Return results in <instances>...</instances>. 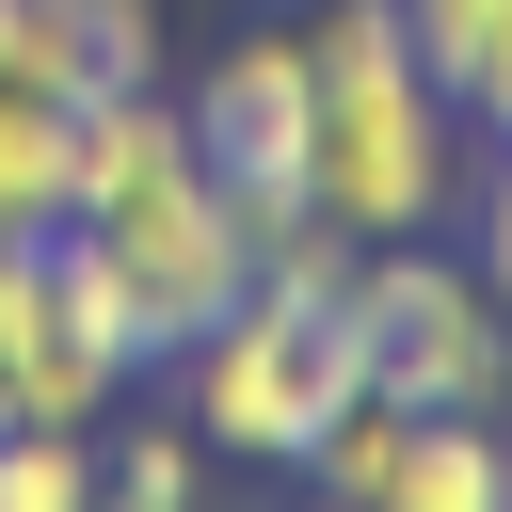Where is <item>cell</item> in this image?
I'll use <instances>...</instances> for the list:
<instances>
[{
	"label": "cell",
	"mask_w": 512,
	"mask_h": 512,
	"mask_svg": "<svg viewBox=\"0 0 512 512\" xmlns=\"http://www.w3.org/2000/svg\"><path fill=\"white\" fill-rule=\"evenodd\" d=\"M304 64H320V128H304V192L352 240H432L464 192V112L416 64L400 0H304Z\"/></svg>",
	"instance_id": "1"
},
{
	"label": "cell",
	"mask_w": 512,
	"mask_h": 512,
	"mask_svg": "<svg viewBox=\"0 0 512 512\" xmlns=\"http://www.w3.org/2000/svg\"><path fill=\"white\" fill-rule=\"evenodd\" d=\"M160 368H176V416L208 432V464H288V480H304V448L336 432V400L368 384L352 304H304V288H240V304H224L208 336H176Z\"/></svg>",
	"instance_id": "2"
},
{
	"label": "cell",
	"mask_w": 512,
	"mask_h": 512,
	"mask_svg": "<svg viewBox=\"0 0 512 512\" xmlns=\"http://www.w3.org/2000/svg\"><path fill=\"white\" fill-rule=\"evenodd\" d=\"M352 352H368V384L416 400V416H512V304L480 288V256L368 240V272H352Z\"/></svg>",
	"instance_id": "3"
},
{
	"label": "cell",
	"mask_w": 512,
	"mask_h": 512,
	"mask_svg": "<svg viewBox=\"0 0 512 512\" xmlns=\"http://www.w3.org/2000/svg\"><path fill=\"white\" fill-rule=\"evenodd\" d=\"M80 240L128 272V304H144V336H160V352H176V336H208V320L256 288V256H240V192H224L208 160H176V176H144V192L80 208Z\"/></svg>",
	"instance_id": "4"
},
{
	"label": "cell",
	"mask_w": 512,
	"mask_h": 512,
	"mask_svg": "<svg viewBox=\"0 0 512 512\" xmlns=\"http://www.w3.org/2000/svg\"><path fill=\"white\" fill-rule=\"evenodd\" d=\"M192 144H208V176L224 192H256V176H304V128H320V64H304V16H256V32H224L208 64H192Z\"/></svg>",
	"instance_id": "5"
},
{
	"label": "cell",
	"mask_w": 512,
	"mask_h": 512,
	"mask_svg": "<svg viewBox=\"0 0 512 512\" xmlns=\"http://www.w3.org/2000/svg\"><path fill=\"white\" fill-rule=\"evenodd\" d=\"M0 64L48 96H128L160 80V0H0Z\"/></svg>",
	"instance_id": "6"
},
{
	"label": "cell",
	"mask_w": 512,
	"mask_h": 512,
	"mask_svg": "<svg viewBox=\"0 0 512 512\" xmlns=\"http://www.w3.org/2000/svg\"><path fill=\"white\" fill-rule=\"evenodd\" d=\"M64 208H80V96L0 64V240H48Z\"/></svg>",
	"instance_id": "7"
},
{
	"label": "cell",
	"mask_w": 512,
	"mask_h": 512,
	"mask_svg": "<svg viewBox=\"0 0 512 512\" xmlns=\"http://www.w3.org/2000/svg\"><path fill=\"white\" fill-rule=\"evenodd\" d=\"M384 512H512V416H416Z\"/></svg>",
	"instance_id": "8"
},
{
	"label": "cell",
	"mask_w": 512,
	"mask_h": 512,
	"mask_svg": "<svg viewBox=\"0 0 512 512\" xmlns=\"http://www.w3.org/2000/svg\"><path fill=\"white\" fill-rule=\"evenodd\" d=\"M96 512H224V480H208V432H192V416H144V432H112V448H96Z\"/></svg>",
	"instance_id": "9"
},
{
	"label": "cell",
	"mask_w": 512,
	"mask_h": 512,
	"mask_svg": "<svg viewBox=\"0 0 512 512\" xmlns=\"http://www.w3.org/2000/svg\"><path fill=\"white\" fill-rule=\"evenodd\" d=\"M400 448H416V400H384V384H352V400H336V432L304 448V496H336V512H384V480H400Z\"/></svg>",
	"instance_id": "10"
},
{
	"label": "cell",
	"mask_w": 512,
	"mask_h": 512,
	"mask_svg": "<svg viewBox=\"0 0 512 512\" xmlns=\"http://www.w3.org/2000/svg\"><path fill=\"white\" fill-rule=\"evenodd\" d=\"M0 512H96V432L80 416H0Z\"/></svg>",
	"instance_id": "11"
},
{
	"label": "cell",
	"mask_w": 512,
	"mask_h": 512,
	"mask_svg": "<svg viewBox=\"0 0 512 512\" xmlns=\"http://www.w3.org/2000/svg\"><path fill=\"white\" fill-rule=\"evenodd\" d=\"M400 32H416V64L448 80V112L480 96V64L512 48V0H400Z\"/></svg>",
	"instance_id": "12"
},
{
	"label": "cell",
	"mask_w": 512,
	"mask_h": 512,
	"mask_svg": "<svg viewBox=\"0 0 512 512\" xmlns=\"http://www.w3.org/2000/svg\"><path fill=\"white\" fill-rule=\"evenodd\" d=\"M480 288L512 304V144H496V176H480Z\"/></svg>",
	"instance_id": "13"
},
{
	"label": "cell",
	"mask_w": 512,
	"mask_h": 512,
	"mask_svg": "<svg viewBox=\"0 0 512 512\" xmlns=\"http://www.w3.org/2000/svg\"><path fill=\"white\" fill-rule=\"evenodd\" d=\"M464 128H480V144H512V48L480 64V96H464Z\"/></svg>",
	"instance_id": "14"
},
{
	"label": "cell",
	"mask_w": 512,
	"mask_h": 512,
	"mask_svg": "<svg viewBox=\"0 0 512 512\" xmlns=\"http://www.w3.org/2000/svg\"><path fill=\"white\" fill-rule=\"evenodd\" d=\"M304 512H336V496H304Z\"/></svg>",
	"instance_id": "15"
}]
</instances>
